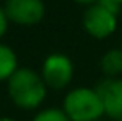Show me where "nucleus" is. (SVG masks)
<instances>
[{
  "mask_svg": "<svg viewBox=\"0 0 122 121\" xmlns=\"http://www.w3.org/2000/svg\"><path fill=\"white\" fill-rule=\"evenodd\" d=\"M5 86L11 102L23 110L39 109L48 93L41 73L32 68H18L5 82Z\"/></svg>",
  "mask_w": 122,
  "mask_h": 121,
  "instance_id": "obj_1",
  "label": "nucleus"
},
{
  "mask_svg": "<svg viewBox=\"0 0 122 121\" xmlns=\"http://www.w3.org/2000/svg\"><path fill=\"white\" fill-rule=\"evenodd\" d=\"M62 110L69 121H97L104 118L103 102L96 87H74L64 96Z\"/></svg>",
  "mask_w": 122,
  "mask_h": 121,
  "instance_id": "obj_2",
  "label": "nucleus"
},
{
  "mask_svg": "<svg viewBox=\"0 0 122 121\" xmlns=\"http://www.w3.org/2000/svg\"><path fill=\"white\" fill-rule=\"evenodd\" d=\"M39 73L48 89L62 91L73 80V75H74L73 61L64 53H50L43 61Z\"/></svg>",
  "mask_w": 122,
  "mask_h": 121,
  "instance_id": "obj_3",
  "label": "nucleus"
},
{
  "mask_svg": "<svg viewBox=\"0 0 122 121\" xmlns=\"http://www.w3.org/2000/svg\"><path fill=\"white\" fill-rule=\"evenodd\" d=\"M83 29L96 39H106L117 29V14L103 7L99 2L92 4L83 12Z\"/></svg>",
  "mask_w": 122,
  "mask_h": 121,
  "instance_id": "obj_4",
  "label": "nucleus"
},
{
  "mask_svg": "<svg viewBox=\"0 0 122 121\" xmlns=\"http://www.w3.org/2000/svg\"><path fill=\"white\" fill-rule=\"evenodd\" d=\"M4 12L9 22L30 27L44 18V2L43 0H5Z\"/></svg>",
  "mask_w": 122,
  "mask_h": 121,
  "instance_id": "obj_5",
  "label": "nucleus"
},
{
  "mask_svg": "<svg viewBox=\"0 0 122 121\" xmlns=\"http://www.w3.org/2000/svg\"><path fill=\"white\" fill-rule=\"evenodd\" d=\"M101 102H103L104 118L110 121H122V77L103 78L96 86Z\"/></svg>",
  "mask_w": 122,
  "mask_h": 121,
  "instance_id": "obj_6",
  "label": "nucleus"
},
{
  "mask_svg": "<svg viewBox=\"0 0 122 121\" xmlns=\"http://www.w3.org/2000/svg\"><path fill=\"white\" fill-rule=\"evenodd\" d=\"M101 71L104 78H119L122 77V48H112L101 57Z\"/></svg>",
  "mask_w": 122,
  "mask_h": 121,
  "instance_id": "obj_7",
  "label": "nucleus"
},
{
  "mask_svg": "<svg viewBox=\"0 0 122 121\" xmlns=\"http://www.w3.org/2000/svg\"><path fill=\"white\" fill-rule=\"evenodd\" d=\"M18 68V57H16L14 50L0 43V82H7Z\"/></svg>",
  "mask_w": 122,
  "mask_h": 121,
  "instance_id": "obj_8",
  "label": "nucleus"
},
{
  "mask_svg": "<svg viewBox=\"0 0 122 121\" xmlns=\"http://www.w3.org/2000/svg\"><path fill=\"white\" fill-rule=\"evenodd\" d=\"M32 121H69V118L64 114L62 109L48 107V109H43V110L37 112V114L32 118Z\"/></svg>",
  "mask_w": 122,
  "mask_h": 121,
  "instance_id": "obj_9",
  "label": "nucleus"
},
{
  "mask_svg": "<svg viewBox=\"0 0 122 121\" xmlns=\"http://www.w3.org/2000/svg\"><path fill=\"white\" fill-rule=\"evenodd\" d=\"M7 25H9V20H7L5 12H4V7H0V39L7 32Z\"/></svg>",
  "mask_w": 122,
  "mask_h": 121,
  "instance_id": "obj_10",
  "label": "nucleus"
},
{
  "mask_svg": "<svg viewBox=\"0 0 122 121\" xmlns=\"http://www.w3.org/2000/svg\"><path fill=\"white\" fill-rule=\"evenodd\" d=\"M74 2H78V4H83V6H92V4H96L97 0H74Z\"/></svg>",
  "mask_w": 122,
  "mask_h": 121,
  "instance_id": "obj_11",
  "label": "nucleus"
},
{
  "mask_svg": "<svg viewBox=\"0 0 122 121\" xmlns=\"http://www.w3.org/2000/svg\"><path fill=\"white\" fill-rule=\"evenodd\" d=\"M0 121H18V119H12V118H0Z\"/></svg>",
  "mask_w": 122,
  "mask_h": 121,
  "instance_id": "obj_12",
  "label": "nucleus"
},
{
  "mask_svg": "<svg viewBox=\"0 0 122 121\" xmlns=\"http://www.w3.org/2000/svg\"><path fill=\"white\" fill-rule=\"evenodd\" d=\"M115 2H117V4H120V6H122V0H115Z\"/></svg>",
  "mask_w": 122,
  "mask_h": 121,
  "instance_id": "obj_13",
  "label": "nucleus"
},
{
  "mask_svg": "<svg viewBox=\"0 0 122 121\" xmlns=\"http://www.w3.org/2000/svg\"><path fill=\"white\" fill-rule=\"evenodd\" d=\"M97 121H106V119H104V118H101V119H97Z\"/></svg>",
  "mask_w": 122,
  "mask_h": 121,
  "instance_id": "obj_14",
  "label": "nucleus"
}]
</instances>
